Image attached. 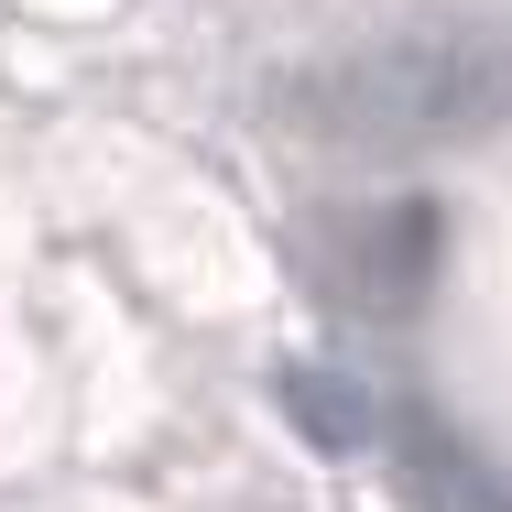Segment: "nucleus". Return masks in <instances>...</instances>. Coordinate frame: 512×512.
Listing matches in <instances>:
<instances>
[{
  "instance_id": "f257e3e1",
  "label": "nucleus",
  "mask_w": 512,
  "mask_h": 512,
  "mask_svg": "<svg viewBox=\"0 0 512 512\" xmlns=\"http://www.w3.org/2000/svg\"><path fill=\"white\" fill-rule=\"evenodd\" d=\"M306 120L349 142H436V131H480L512 109V66L491 44H382L338 77H306Z\"/></svg>"
},
{
  "instance_id": "f03ea898",
  "label": "nucleus",
  "mask_w": 512,
  "mask_h": 512,
  "mask_svg": "<svg viewBox=\"0 0 512 512\" xmlns=\"http://www.w3.org/2000/svg\"><path fill=\"white\" fill-rule=\"evenodd\" d=\"M273 393H284V414L306 425L316 447H360V436H371V393H349V382H327V371H284Z\"/></svg>"
},
{
  "instance_id": "7ed1b4c3",
  "label": "nucleus",
  "mask_w": 512,
  "mask_h": 512,
  "mask_svg": "<svg viewBox=\"0 0 512 512\" xmlns=\"http://www.w3.org/2000/svg\"><path fill=\"white\" fill-rule=\"evenodd\" d=\"M414 480H425V512H512V491L491 480V469H480V458H469V447H458V458L436 447Z\"/></svg>"
}]
</instances>
